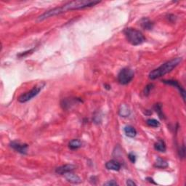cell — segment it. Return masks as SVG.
<instances>
[{"label":"cell","mask_w":186,"mask_h":186,"mask_svg":"<svg viewBox=\"0 0 186 186\" xmlns=\"http://www.w3.org/2000/svg\"><path fill=\"white\" fill-rule=\"evenodd\" d=\"M119 114L122 117H127L130 115V109L126 104H122L119 110Z\"/></svg>","instance_id":"cell-12"},{"label":"cell","mask_w":186,"mask_h":186,"mask_svg":"<svg viewBox=\"0 0 186 186\" xmlns=\"http://www.w3.org/2000/svg\"><path fill=\"white\" fill-rule=\"evenodd\" d=\"M81 146H82V142L79 139H73L72 140H71L68 143V147L71 149V150H76V149L81 148Z\"/></svg>","instance_id":"cell-14"},{"label":"cell","mask_w":186,"mask_h":186,"mask_svg":"<svg viewBox=\"0 0 186 186\" xmlns=\"http://www.w3.org/2000/svg\"><path fill=\"white\" fill-rule=\"evenodd\" d=\"M100 2L99 1H92V0H77V1L69 2L65 4L64 5L61 6V7L54 8V9L45 12L42 16L39 17L38 21H41L45 20V19L48 18L49 17L63 13V12L68 11V10L84 9V8L93 7V6L98 5Z\"/></svg>","instance_id":"cell-1"},{"label":"cell","mask_w":186,"mask_h":186,"mask_svg":"<svg viewBox=\"0 0 186 186\" xmlns=\"http://www.w3.org/2000/svg\"><path fill=\"white\" fill-rule=\"evenodd\" d=\"M104 185H109V186H116L118 185V183L115 180H109L103 184Z\"/></svg>","instance_id":"cell-21"},{"label":"cell","mask_w":186,"mask_h":186,"mask_svg":"<svg viewBox=\"0 0 186 186\" xmlns=\"http://www.w3.org/2000/svg\"><path fill=\"white\" fill-rule=\"evenodd\" d=\"M140 24H141V26L144 29L146 30H151L153 27V23L148 18H146L142 19L141 21H140Z\"/></svg>","instance_id":"cell-15"},{"label":"cell","mask_w":186,"mask_h":186,"mask_svg":"<svg viewBox=\"0 0 186 186\" xmlns=\"http://www.w3.org/2000/svg\"><path fill=\"white\" fill-rule=\"evenodd\" d=\"M124 34L127 41L134 46L141 44L146 40V37L142 34L141 31L135 29H133V28H127V29H124Z\"/></svg>","instance_id":"cell-3"},{"label":"cell","mask_w":186,"mask_h":186,"mask_svg":"<svg viewBox=\"0 0 186 186\" xmlns=\"http://www.w3.org/2000/svg\"><path fill=\"white\" fill-rule=\"evenodd\" d=\"M146 123L149 127H159L160 126V123L159 121H157L156 119H148L147 120Z\"/></svg>","instance_id":"cell-17"},{"label":"cell","mask_w":186,"mask_h":186,"mask_svg":"<svg viewBox=\"0 0 186 186\" xmlns=\"http://www.w3.org/2000/svg\"><path fill=\"white\" fill-rule=\"evenodd\" d=\"M155 109H156V111L157 112L158 114H159V117L161 119H163L164 118V115L162 114V111H161V105L160 104H156L155 106Z\"/></svg>","instance_id":"cell-18"},{"label":"cell","mask_w":186,"mask_h":186,"mask_svg":"<svg viewBox=\"0 0 186 186\" xmlns=\"http://www.w3.org/2000/svg\"><path fill=\"white\" fill-rule=\"evenodd\" d=\"M182 61L181 58H175L173 59L169 60V61L164 63L159 68L154 69L152 71H151L149 73V78L151 79H156L157 78L161 77L166 73H170L173 69L176 68Z\"/></svg>","instance_id":"cell-2"},{"label":"cell","mask_w":186,"mask_h":186,"mask_svg":"<svg viewBox=\"0 0 186 186\" xmlns=\"http://www.w3.org/2000/svg\"><path fill=\"white\" fill-rule=\"evenodd\" d=\"M105 167L109 170L119 171L121 169V164L115 160H111L105 164Z\"/></svg>","instance_id":"cell-10"},{"label":"cell","mask_w":186,"mask_h":186,"mask_svg":"<svg viewBox=\"0 0 186 186\" xmlns=\"http://www.w3.org/2000/svg\"><path fill=\"white\" fill-rule=\"evenodd\" d=\"M127 185L128 186H135V185H137V184H136L134 181L132 180V179H127Z\"/></svg>","instance_id":"cell-23"},{"label":"cell","mask_w":186,"mask_h":186,"mask_svg":"<svg viewBox=\"0 0 186 186\" xmlns=\"http://www.w3.org/2000/svg\"><path fill=\"white\" fill-rule=\"evenodd\" d=\"M146 180H148L149 182V183L155 184V185H156V183H155L154 180H153V179L151 178V177H146Z\"/></svg>","instance_id":"cell-24"},{"label":"cell","mask_w":186,"mask_h":186,"mask_svg":"<svg viewBox=\"0 0 186 186\" xmlns=\"http://www.w3.org/2000/svg\"><path fill=\"white\" fill-rule=\"evenodd\" d=\"M185 146H183L180 148V150H179V156L182 158L185 157Z\"/></svg>","instance_id":"cell-22"},{"label":"cell","mask_w":186,"mask_h":186,"mask_svg":"<svg viewBox=\"0 0 186 186\" xmlns=\"http://www.w3.org/2000/svg\"><path fill=\"white\" fill-rule=\"evenodd\" d=\"M168 166H169V164L166 160L161 159V158L160 157H158L157 159H156L154 163L155 167L159 169H166L168 167Z\"/></svg>","instance_id":"cell-11"},{"label":"cell","mask_w":186,"mask_h":186,"mask_svg":"<svg viewBox=\"0 0 186 186\" xmlns=\"http://www.w3.org/2000/svg\"><path fill=\"white\" fill-rule=\"evenodd\" d=\"M76 168V166L73 164H65V165L60 166L59 167H58L55 170V172L58 174H61V175H64L66 173L70 172H73L74 170V169Z\"/></svg>","instance_id":"cell-7"},{"label":"cell","mask_w":186,"mask_h":186,"mask_svg":"<svg viewBox=\"0 0 186 186\" xmlns=\"http://www.w3.org/2000/svg\"><path fill=\"white\" fill-rule=\"evenodd\" d=\"M153 87V84H148V85H147L146 86V88H145V90H144L145 95H148L149 93H150L151 90H152Z\"/></svg>","instance_id":"cell-19"},{"label":"cell","mask_w":186,"mask_h":186,"mask_svg":"<svg viewBox=\"0 0 186 186\" xmlns=\"http://www.w3.org/2000/svg\"><path fill=\"white\" fill-rule=\"evenodd\" d=\"M64 176L65 178L66 179V180L71 183L79 184L81 183V179L77 174L72 173V172L66 173V174H64Z\"/></svg>","instance_id":"cell-9"},{"label":"cell","mask_w":186,"mask_h":186,"mask_svg":"<svg viewBox=\"0 0 186 186\" xmlns=\"http://www.w3.org/2000/svg\"><path fill=\"white\" fill-rule=\"evenodd\" d=\"M135 73L131 68H124L121 70L118 74V81L121 84L125 85L129 84L133 79Z\"/></svg>","instance_id":"cell-5"},{"label":"cell","mask_w":186,"mask_h":186,"mask_svg":"<svg viewBox=\"0 0 186 186\" xmlns=\"http://www.w3.org/2000/svg\"><path fill=\"white\" fill-rule=\"evenodd\" d=\"M124 131L125 135L129 137H135V136L137 135V131H136V129L134 128L133 126H130V125L125 127Z\"/></svg>","instance_id":"cell-13"},{"label":"cell","mask_w":186,"mask_h":186,"mask_svg":"<svg viewBox=\"0 0 186 186\" xmlns=\"http://www.w3.org/2000/svg\"><path fill=\"white\" fill-rule=\"evenodd\" d=\"M162 81H163L164 84H170V85H172V86H175V87H177V89H178L179 92H180V94L182 95V97H183V100H185V91L183 87H182V86L179 85L178 81H176V80H163Z\"/></svg>","instance_id":"cell-8"},{"label":"cell","mask_w":186,"mask_h":186,"mask_svg":"<svg viewBox=\"0 0 186 186\" xmlns=\"http://www.w3.org/2000/svg\"><path fill=\"white\" fill-rule=\"evenodd\" d=\"M10 147L13 148L17 152L21 153V154H26L28 151V145L23 144L18 141H12L10 144Z\"/></svg>","instance_id":"cell-6"},{"label":"cell","mask_w":186,"mask_h":186,"mask_svg":"<svg viewBox=\"0 0 186 186\" xmlns=\"http://www.w3.org/2000/svg\"><path fill=\"white\" fill-rule=\"evenodd\" d=\"M45 84H39L38 85L34 86L33 89H31V90L29 91V92L24 93V94L21 95L19 97L18 100L21 103H26L28 101L31 100L32 98H34V97H36L39 93L40 92V91L44 88Z\"/></svg>","instance_id":"cell-4"},{"label":"cell","mask_w":186,"mask_h":186,"mask_svg":"<svg viewBox=\"0 0 186 186\" xmlns=\"http://www.w3.org/2000/svg\"><path fill=\"white\" fill-rule=\"evenodd\" d=\"M154 148L156 150L159 151V152H165L166 150V144L164 140H159V141L156 142L154 145Z\"/></svg>","instance_id":"cell-16"},{"label":"cell","mask_w":186,"mask_h":186,"mask_svg":"<svg viewBox=\"0 0 186 186\" xmlns=\"http://www.w3.org/2000/svg\"><path fill=\"white\" fill-rule=\"evenodd\" d=\"M128 158H129V159L130 160V161L132 162V163H133V164L135 163V161H136V155L135 154V153H133V152L129 153V155H128Z\"/></svg>","instance_id":"cell-20"}]
</instances>
